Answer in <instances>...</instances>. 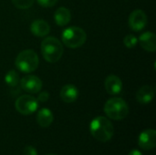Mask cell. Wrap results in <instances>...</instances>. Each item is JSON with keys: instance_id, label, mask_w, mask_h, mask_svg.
Returning <instances> with one entry per match:
<instances>
[{"instance_id": "obj_11", "label": "cell", "mask_w": 156, "mask_h": 155, "mask_svg": "<svg viewBox=\"0 0 156 155\" xmlns=\"http://www.w3.org/2000/svg\"><path fill=\"white\" fill-rule=\"evenodd\" d=\"M30 31L36 37H46L49 33L50 26L47 21L43 19H37L31 23Z\"/></svg>"}, {"instance_id": "obj_15", "label": "cell", "mask_w": 156, "mask_h": 155, "mask_svg": "<svg viewBox=\"0 0 156 155\" xmlns=\"http://www.w3.org/2000/svg\"><path fill=\"white\" fill-rule=\"evenodd\" d=\"M54 121L53 113L49 109L43 108L38 111L37 114V122L42 128H47L51 125Z\"/></svg>"}, {"instance_id": "obj_2", "label": "cell", "mask_w": 156, "mask_h": 155, "mask_svg": "<svg viewBox=\"0 0 156 155\" xmlns=\"http://www.w3.org/2000/svg\"><path fill=\"white\" fill-rule=\"evenodd\" d=\"M41 53L46 61L55 63L63 55V46L57 37H48L41 43Z\"/></svg>"}, {"instance_id": "obj_4", "label": "cell", "mask_w": 156, "mask_h": 155, "mask_svg": "<svg viewBox=\"0 0 156 155\" xmlns=\"http://www.w3.org/2000/svg\"><path fill=\"white\" fill-rule=\"evenodd\" d=\"M15 65L21 72L31 73L35 71L39 65L38 56L32 49H25L17 55Z\"/></svg>"}, {"instance_id": "obj_7", "label": "cell", "mask_w": 156, "mask_h": 155, "mask_svg": "<svg viewBox=\"0 0 156 155\" xmlns=\"http://www.w3.org/2000/svg\"><path fill=\"white\" fill-rule=\"evenodd\" d=\"M129 26L132 30L139 32L143 30L147 25V16L144 11L136 9L133 11L129 16Z\"/></svg>"}, {"instance_id": "obj_23", "label": "cell", "mask_w": 156, "mask_h": 155, "mask_svg": "<svg viewBox=\"0 0 156 155\" xmlns=\"http://www.w3.org/2000/svg\"><path fill=\"white\" fill-rule=\"evenodd\" d=\"M128 155H143V153H142L139 150L134 149V150H132V151L129 153V154Z\"/></svg>"}, {"instance_id": "obj_1", "label": "cell", "mask_w": 156, "mask_h": 155, "mask_svg": "<svg viewBox=\"0 0 156 155\" xmlns=\"http://www.w3.org/2000/svg\"><path fill=\"white\" fill-rule=\"evenodd\" d=\"M90 132L97 141L106 143L113 136L114 129L109 119L103 116H99L91 121L90 124Z\"/></svg>"}, {"instance_id": "obj_18", "label": "cell", "mask_w": 156, "mask_h": 155, "mask_svg": "<svg viewBox=\"0 0 156 155\" xmlns=\"http://www.w3.org/2000/svg\"><path fill=\"white\" fill-rule=\"evenodd\" d=\"M123 43H124V45H125L126 48H134V47L137 45V43H138V38H137L134 35L130 34V35H127V36L124 37V38H123Z\"/></svg>"}, {"instance_id": "obj_19", "label": "cell", "mask_w": 156, "mask_h": 155, "mask_svg": "<svg viewBox=\"0 0 156 155\" xmlns=\"http://www.w3.org/2000/svg\"><path fill=\"white\" fill-rule=\"evenodd\" d=\"M14 5L19 9H27L34 4V0H12Z\"/></svg>"}, {"instance_id": "obj_20", "label": "cell", "mask_w": 156, "mask_h": 155, "mask_svg": "<svg viewBox=\"0 0 156 155\" xmlns=\"http://www.w3.org/2000/svg\"><path fill=\"white\" fill-rule=\"evenodd\" d=\"M38 5L43 7H51L54 6L58 0H37Z\"/></svg>"}, {"instance_id": "obj_8", "label": "cell", "mask_w": 156, "mask_h": 155, "mask_svg": "<svg viewBox=\"0 0 156 155\" xmlns=\"http://www.w3.org/2000/svg\"><path fill=\"white\" fill-rule=\"evenodd\" d=\"M19 82L21 88L29 93H37L42 89L41 79L35 75H27L22 78Z\"/></svg>"}, {"instance_id": "obj_6", "label": "cell", "mask_w": 156, "mask_h": 155, "mask_svg": "<svg viewBox=\"0 0 156 155\" xmlns=\"http://www.w3.org/2000/svg\"><path fill=\"white\" fill-rule=\"evenodd\" d=\"M16 110L22 115H30L34 113L38 107V101L30 95H22L15 102Z\"/></svg>"}, {"instance_id": "obj_10", "label": "cell", "mask_w": 156, "mask_h": 155, "mask_svg": "<svg viewBox=\"0 0 156 155\" xmlns=\"http://www.w3.org/2000/svg\"><path fill=\"white\" fill-rule=\"evenodd\" d=\"M104 87L110 95H118L122 90V81L118 76L112 74L106 78Z\"/></svg>"}, {"instance_id": "obj_22", "label": "cell", "mask_w": 156, "mask_h": 155, "mask_svg": "<svg viewBox=\"0 0 156 155\" xmlns=\"http://www.w3.org/2000/svg\"><path fill=\"white\" fill-rule=\"evenodd\" d=\"M24 155H37V150L32 147V146H27L25 149H24Z\"/></svg>"}, {"instance_id": "obj_9", "label": "cell", "mask_w": 156, "mask_h": 155, "mask_svg": "<svg viewBox=\"0 0 156 155\" xmlns=\"http://www.w3.org/2000/svg\"><path fill=\"white\" fill-rule=\"evenodd\" d=\"M138 145L145 151L153 150L156 146V132L154 129H147L141 132L138 139Z\"/></svg>"}, {"instance_id": "obj_16", "label": "cell", "mask_w": 156, "mask_h": 155, "mask_svg": "<svg viewBox=\"0 0 156 155\" xmlns=\"http://www.w3.org/2000/svg\"><path fill=\"white\" fill-rule=\"evenodd\" d=\"M54 19L58 26H64L69 23V21L71 19V13L67 7H64V6L58 7L55 11Z\"/></svg>"}, {"instance_id": "obj_21", "label": "cell", "mask_w": 156, "mask_h": 155, "mask_svg": "<svg viewBox=\"0 0 156 155\" xmlns=\"http://www.w3.org/2000/svg\"><path fill=\"white\" fill-rule=\"evenodd\" d=\"M48 99H49V93L47 92V91H42V92L39 93L37 100L39 102H46V101L48 100Z\"/></svg>"}, {"instance_id": "obj_17", "label": "cell", "mask_w": 156, "mask_h": 155, "mask_svg": "<svg viewBox=\"0 0 156 155\" xmlns=\"http://www.w3.org/2000/svg\"><path fill=\"white\" fill-rule=\"evenodd\" d=\"M5 81L9 87H16L20 81L17 72L14 69L7 71V73L5 76Z\"/></svg>"}, {"instance_id": "obj_14", "label": "cell", "mask_w": 156, "mask_h": 155, "mask_svg": "<svg viewBox=\"0 0 156 155\" xmlns=\"http://www.w3.org/2000/svg\"><path fill=\"white\" fill-rule=\"evenodd\" d=\"M138 42L141 47L148 52H154L156 50V36L152 32H145L142 34Z\"/></svg>"}, {"instance_id": "obj_5", "label": "cell", "mask_w": 156, "mask_h": 155, "mask_svg": "<svg viewBox=\"0 0 156 155\" xmlns=\"http://www.w3.org/2000/svg\"><path fill=\"white\" fill-rule=\"evenodd\" d=\"M61 39L63 44L68 48H78L86 42L87 34L81 27L69 26L62 32Z\"/></svg>"}, {"instance_id": "obj_13", "label": "cell", "mask_w": 156, "mask_h": 155, "mask_svg": "<svg viewBox=\"0 0 156 155\" xmlns=\"http://www.w3.org/2000/svg\"><path fill=\"white\" fill-rule=\"evenodd\" d=\"M79 97V90L76 86L67 84L62 87L60 90V99L66 103H72L77 100Z\"/></svg>"}, {"instance_id": "obj_12", "label": "cell", "mask_w": 156, "mask_h": 155, "mask_svg": "<svg viewBox=\"0 0 156 155\" xmlns=\"http://www.w3.org/2000/svg\"><path fill=\"white\" fill-rule=\"evenodd\" d=\"M154 98V88L153 86H144L136 93V100L140 104H149Z\"/></svg>"}, {"instance_id": "obj_24", "label": "cell", "mask_w": 156, "mask_h": 155, "mask_svg": "<svg viewBox=\"0 0 156 155\" xmlns=\"http://www.w3.org/2000/svg\"><path fill=\"white\" fill-rule=\"evenodd\" d=\"M47 155H56V154H47Z\"/></svg>"}, {"instance_id": "obj_3", "label": "cell", "mask_w": 156, "mask_h": 155, "mask_svg": "<svg viewBox=\"0 0 156 155\" xmlns=\"http://www.w3.org/2000/svg\"><path fill=\"white\" fill-rule=\"evenodd\" d=\"M104 112L108 118L114 121H121L129 114V106L123 99L114 97L108 100L105 103Z\"/></svg>"}]
</instances>
